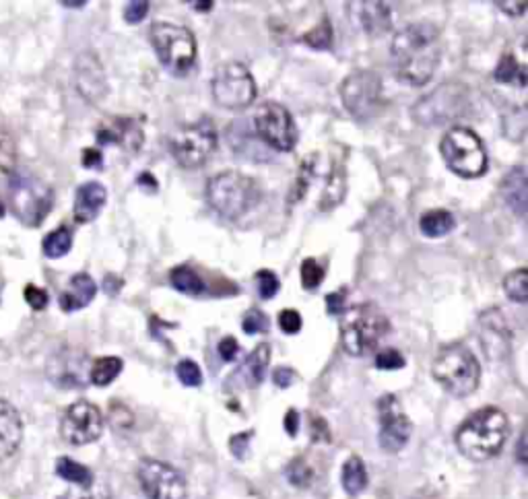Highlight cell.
Wrapping results in <instances>:
<instances>
[{"label": "cell", "instance_id": "15", "mask_svg": "<svg viewBox=\"0 0 528 499\" xmlns=\"http://www.w3.org/2000/svg\"><path fill=\"white\" fill-rule=\"evenodd\" d=\"M104 431V417L87 401H79L66 409L60 421V436L71 446H85L99 440Z\"/></svg>", "mask_w": 528, "mask_h": 499}, {"label": "cell", "instance_id": "49", "mask_svg": "<svg viewBox=\"0 0 528 499\" xmlns=\"http://www.w3.org/2000/svg\"><path fill=\"white\" fill-rule=\"evenodd\" d=\"M217 351H219L223 361H234L238 357V353H240V345H238V341L234 337H225V339L219 341Z\"/></svg>", "mask_w": 528, "mask_h": 499}, {"label": "cell", "instance_id": "17", "mask_svg": "<svg viewBox=\"0 0 528 499\" xmlns=\"http://www.w3.org/2000/svg\"><path fill=\"white\" fill-rule=\"evenodd\" d=\"M479 335H481V343L489 359H498L508 353L510 341H512V330L502 310L491 308L479 316Z\"/></svg>", "mask_w": 528, "mask_h": 499}, {"label": "cell", "instance_id": "4", "mask_svg": "<svg viewBox=\"0 0 528 499\" xmlns=\"http://www.w3.org/2000/svg\"><path fill=\"white\" fill-rule=\"evenodd\" d=\"M262 198L256 180L240 172H221L207 184V201L211 209L227 221H238L250 213Z\"/></svg>", "mask_w": 528, "mask_h": 499}, {"label": "cell", "instance_id": "54", "mask_svg": "<svg viewBox=\"0 0 528 499\" xmlns=\"http://www.w3.org/2000/svg\"><path fill=\"white\" fill-rule=\"evenodd\" d=\"M495 7L502 9L506 15H514V17H518L526 11V3H502V0H498Z\"/></svg>", "mask_w": 528, "mask_h": 499}, {"label": "cell", "instance_id": "43", "mask_svg": "<svg viewBox=\"0 0 528 499\" xmlns=\"http://www.w3.org/2000/svg\"><path fill=\"white\" fill-rule=\"evenodd\" d=\"M242 328L246 335H260V332H267L269 330V318L264 312H260L258 308H252L242 322Z\"/></svg>", "mask_w": 528, "mask_h": 499}, {"label": "cell", "instance_id": "28", "mask_svg": "<svg viewBox=\"0 0 528 499\" xmlns=\"http://www.w3.org/2000/svg\"><path fill=\"white\" fill-rule=\"evenodd\" d=\"M493 79L506 83V85H516L520 89L526 87V66L522 62H518V58L514 54H504L495 66L493 71Z\"/></svg>", "mask_w": 528, "mask_h": 499}, {"label": "cell", "instance_id": "53", "mask_svg": "<svg viewBox=\"0 0 528 499\" xmlns=\"http://www.w3.org/2000/svg\"><path fill=\"white\" fill-rule=\"evenodd\" d=\"M285 429L287 434L293 438L297 434V429H300V415H297V411L289 409L287 415H285Z\"/></svg>", "mask_w": 528, "mask_h": 499}, {"label": "cell", "instance_id": "10", "mask_svg": "<svg viewBox=\"0 0 528 499\" xmlns=\"http://www.w3.org/2000/svg\"><path fill=\"white\" fill-rule=\"evenodd\" d=\"M469 106L471 102L467 85L450 81L442 83L432 93L423 95L413 106L411 114L421 126H442L465 116Z\"/></svg>", "mask_w": 528, "mask_h": 499}, {"label": "cell", "instance_id": "42", "mask_svg": "<svg viewBox=\"0 0 528 499\" xmlns=\"http://www.w3.org/2000/svg\"><path fill=\"white\" fill-rule=\"evenodd\" d=\"M256 283H258V293L262 299H273L281 287L277 275L269 269L256 273Z\"/></svg>", "mask_w": 528, "mask_h": 499}, {"label": "cell", "instance_id": "44", "mask_svg": "<svg viewBox=\"0 0 528 499\" xmlns=\"http://www.w3.org/2000/svg\"><path fill=\"white\" fill-rule=\"evenodd\" d=\"M62 499H112V493L106 485L93 483L91 487H79L77 491H69Z\"/></svg>", "mask_w": 528, "mask_h": 499}, {"label": "cell", "instance_id": "38", "mask_svg": "<svg viewBox=\"0 0 528 499\" xmlns=\"http://www.w3.org/2000/svg\"><path fill=\"white\" fill-rule=\"evenodd\" d=\"M287 479L295 487H308L314 479V471L304 458H295L287 467Z\"/></svg>", "mask_w": 528, "mask_h": 499}, {"label": "cell", "instance_id": "58", "mask_svg": "<svg viewBox=\"0 0 528 499\" xmlns=\"http://www.w3.org/2000/svg\"><path fill=\"white\" fill-rule=\"evenodd\" d=\"M5 215H7V205L0 201V217H5Z\"/></svg>", "mask_w": 528, "mask_h": 499}, {"label": "cell", "instance_id": "2", "mask_svg": "<svg viewBox=\"0 0 528 499\" xmlns=\"http://www.w3.org/2000/svg\"><path fill=\"white\" fill-rule=\"evenodd\" d=\"M510 421L502 409L485 407L473 413L456 431V446L462 456L485 462L498 456L508 440Z\"/></svg>", "mask_w": 528, "mask_h": 499}, {"label": "cell", "instance_id": "32", "mask_svg": "<svg viewBox=\"0 0 528 499\" xmlns=\"http://www.w3.org/2000/svg\"><path fill=\"white\" fill-rule=\"evenodd\" d=\"M56 475L64 481L77 485V487H91L95 483V477L87 467H83V464L75 462L73 458H66V456L58 458Z\"/></svg>", "mask_w": 528, "mask_h": 499}, {"label": "cell", "instance_id": "34", "mask_svg": "<svg viewBox=\"0 0 528 499\" xmlns=\"http://www.w3.org/2000/svg\"><path fill=\"white\" fill-rule=\"evenodd\" d=\"M44 254L48 258H62L73 248V234L69 227H58L44 238Z\"/></svg>", "mask_w": 528, "mask_h": 499}, {"label": "cell", "instance_id": "45", "mask_svg": "<svg viewBox=\"0 0 528 499\" xmlns=\"http://www.w3.org/2000/svg\"><path fill=\"white\" fill-rule=\"evenodd\" d=\"M23 297H25V302L31 306V310H36V312L44 310L48 306V302H50L48 293L44 289L36 287V285H27L25 291H23Z\"/></svg>", "mask_w": 528, "mask_h": 499}, {"label": "cell", "instance_id": "11", "mask_svg": "<svg viewBox=\"0 0 528 499\" xmlns=\"http://www.w3.org/2000/svg\"><path fill=\"white\" fill-rule=\"evenodd\" d=\"M211 91L215 102L225 110H244L254 104L256 81L240 62H225L213 75Z\"/></svg>", "mask_w": 528, "mask_h": 499}, {"label": "cell", "instance_id": "14", "mask_svg": "<svg viewBox=\"0 0 528 499\" xmlns=\"http://www.w3.org/2000/svg\"><path fill=\"white\" fill-rule=\"evenodd\" d=\"M139 483L149 499H184L186 479L172 464L145 458L139 464Z\"/></svg>", "mask_w": 528, "mask_h": 499}, {"label": "cell", "instance_id": "9", "mask_svg": "<svg viewBox=\"0 0 528 499\" xmlns=\"http://www.w3.org/2000/svg\"><path fill=\"white\" fill-rule=\"evenodd\" d=\"M215 149L217 130L209 118L178 126L168 139L170 155L186 170L201 168V165L209 161Z\"/></svg>", "mask_w": 528, "mask_h": 499}, {"label": "cell", "instance_id": "24", "mask_svg": "<svg viewBox=\"0 0 528 499\" xmlns=\"http://www.w3.org/2000/svg\"><path fill=\"white\" fill-rule=\"evenodd\" d=\"M95 293H97L95 281L87 273H77L75 277H71L69 285H66L64 291L60 293V308L64 312L83 310L93 302Z\"/></svg>", "mask_w": 528, "mask_h": 499}, {"label": "cell", "instance_id": "33", "mask_svg": "<svg viewBox=\"0 0 528 499\" xmlns=\"http://www.w3.org/2000/svg\"><path fill=\"white\" fill-rule=\"evenodd\" d=\"M170 283L174 285V289L188 295H201L207 289L201 275L190 269V266H176V269L170 273Z\"/></svg>", "mask_w": 528, "mask_h": 499}, {"label": "cell", "instance_id": "12", "mask_svg": "<svg viewBox=\"0 0 528 499\" xmlns=\"http://www.w3.org/2000/svg\"><path fill=\"white\" fill-rule=\"evenodd\" d=\"M382 81L372 71H355L341 85V99L347 112L355 118L366 122L380 110Z\"/></svg>", "mask_w": 528, "mask_h": 499}, {"label": "cell", "instance_id": "19", "mask_svg": "<svg viewBox=\"0 0 528 499\" xmlns=\"http://www.w3.org/2000/svg\"><path fill=\"white\" fill-rule=\"evenodd\" d=\"M85 353L66 349L52 357L48 365V374L54 380V384L62 388H79L85 384Z\"/></svg>", "mask_w": 528, "mask_h": 499}, {"label": "cell", "instance_id": "27", "mask_svg": "<svg viewBox=\"0 0 528 499\" xmlns=\"http://www.w3.org/2000/svg\"><path fill=\"white\" fill-rule=\"evenodd\" d=\"M456 227V219L450 211L446 209H434V211H427L421 215L419 219V229H421V234L425 238H444L448 236L450 231Z\"/></svg>", "mask_w": 528, "mask_h": 499}, {"label": "cell", "instance_id": "1", "mask_svg": "<svg viewBox=\"0 0 528 499\" xmlns=\"http://www.w3.org/2000/svg\"><path fill=\"white\" fill-rule=\"evenodd\" d=\"M390 56L396 77L407 85L423 87L434 77L442 58L440 31L425 21L409 23L394 36Z\"/></svg>", "mask_w": 528, "mask_h": 499}, {"label": "cell", "instance_id": "41", "mask_svg": "<svg viewBox=\"0 0 528 499\" xmlns=\"http://www.w3.org/2000/svg\"><path fill=\"white\" fill-rule=\"evenodd\" d=\"M405 357L396 351V349H382L376 353V368L384 372L392 370H403L405 368Z\"/></svg>", "mask_w": 528, "mask_h": 499}, {"label": "cell", "instance_id": "40", "mask_svg": "<svg viewBox=\"0 0 528 499\" xmlns=\"http://www.w3.org/2000/svg\"><path fill=\"white\" fill-rule=\"evenodd\" d=\"M324 281V269L314 260V258H306L302 262V285L308 291H314L320 287V283Z\"/></svg>", "mask_w": 528, "mask_h": 499}, {"label": "cell", "instance_id": "39", "mask_svg": "<svg viewBox=\"0 0 528 499\" xmlns=\"http://www.w3.org/2000/svg\"><path fill=\"white\" fill-rule=\"evenodd\" d=\"M176 376L188 388H196V386L203 384V372H201V368H198V365L192 359H182L176 365Z\"/></svg>", "mask_w": 528, "mask_h": 499}, {"label": "cell", "instance_id": "52", "mask_svg": "<svg viewBox=\"0 0 528 499\" xmlns=\"http://www.w3.org/2000/svg\"><path fill=\"white\" fill-rule=\"evenodd\" d=\"M273 382L279 388H289L295 382V372L291 368H279L273 374Z\"/></svg>", "mask_w": 528, "mask_h": 499}, {"label": "cell", "instance_id": "16", "mask_svg": "<svg viewBox=\"0 0 528 499\" xmlns=\"http://www.w3.org/2000/svg\"><path fill=\"white\" fill-rule=\"evenodd\" d=\"M378 417H380V436H378L380 446L390 454L401 452L413 434V423L405 415L399 398L392 394L382 396L378 401Z\"/></svg>", "mask_w": 528, "mask_h": 499}, {"label": "cell", "instance_id": "59", "mask_svg": "<svg viewBox=\"0 0 528 499\" xmlns=\"http://www.w3.org/2000/svg\"><path fill=\"white\" fill-rule=\"evenodd\" d=\"M64 7H85V3H62Z\"/></svg>", "mask_w": 528, "mask_h": 499}, {"label": "cell", "instance_id": "21", "mask_svg": "<svg viewBox=\"0 0 528 499\" xmlns=\"http://www.w3.org/2000/svg\"><path fill=\"white\" fill-rule=\"evenodd\" d=\"M23 438V423L17 409L0 398V462L13 456Z\"/></svg>", "mask_w": 528, "mask_h": 499}, {"label": "cell", "instance_id": "13", "mask_svg": "<svg viewBox=\"0 0 528 499\" xmlns=\"http://www.w3.org/2000/svg\"><path fill=\"white\" fill-rule=\"evenodd\" d=\"M258 137L275 151H291L297 143V128L289 110L277 102H264L254 112Z\"/></svg>", "mask_w": 528, "mask_h": 499}, {"label": "cell", "instance_id": "31", "mask_svg": "<svg viewBox=\"0 0 528 499\" xmlns=\"http://www.w3.org/2000/svg\"><path fill=\"white\" fill-rule=\"evenodd\" d=\"M343 489L349 495H359L363 489L368 487V471H366V464L359 456H351L345 464H343Z\"/></svg>", "mask_w": 528, "mask_h": 499}, {"label": "cell", "instance_id": "35", "mask_svg": "<svg viewBox=\"0 0 528 499\" xmlns=\"http://www.w3.org/2000/svg\"><path fill=\"white\" fill-rule=\"evenodd\" d=\"M504 291L508 295V299L512 302L524 306L528 302V271L524 269H516L512 273L506 275L504 279Z\"/></svg>", "mask_w": 528, "mask_h": 499}, {"label": "cell", "instance_id": "29", "mask_svg": "<svg viewBox=\"0 0 528 499\" xmlns=\"http://www.w3.org/2000/svg\"><path fill=\"white\" fill-rule=\"evenodd\" d=\"M271 361V347L267 343H260L246 359L244 363V374L250 386H258L264 380Z\"/></svg>", "mask_w": 528, "mask_h": 499}, {"label": "cell", "instance_id": "37", "mask_svg": "<svg viewBox=\"0 0 528 499\" xmlns=\"http://www.w3.org/2000/svg\"><path fill=\"white\" fill-rule=\"evenodd\" d=\"M17 165V145L5 128H0V176H11Z\"/></svg>", "mask_w": 528, "mask_h": 499}, {"label": "cell", "instance_id": "3", "mask_svg": "<svg viewBox=\"0 0 528 499\" xmlns=\"http://www.w3.org/2000/svg\"><path fill=\"white\" fill-rule=\"evenodd\" d=\"M390 320L380 306L368 302L345 310L341 320V345L351 357H366L388 335Z\"/></svg>", "mask_w": 528, "mask_h": 499}, {"label": "cell", "instance_id": "20", "mask_svg": "<svg viewBox=\"0 0 528 499\" xmlns=\"http://www.w3.org/2000/svg\"><path fill=\"white\" fill-rule=\"evenodd\" d=\"M106 201H108V192H106L104 184L87 182V184L79 186V190L75 194V207H73V215H75L77 223H91L93 219H97V215L102 213Z\"/></svg>", "mask_w": 528, "mask_h": 499}, {"label": "cell", "instance_id": "55", "mask_svg": "<svg viewBox=\"0 0 528 499\" xmlns=\"http://www.w3.org/2000/svg\"><path fill=\"white\" fill-rule=\"evenodd\" d=\"M137 184H139V186H147V188L151 186V192H155V190H157V180H155V178H153L149 172H143V174L139 176Z\"/></svg>", "mask_w": 528, "mask_h": 499}, {"label": "cell", "instance_id": "18", "mask_svg": "<svg viewBox=\"0 0 528 499\" xmlns=\"http://www.w3.org/2000/svg\"><path fill=\"white\" fill-rule=\"evenodd\" d=\"M97 141L135 153L143 145V130L132 118H110L97 128Z\"/></svg>", "mask_w": 528, "mask_h": 499}, {"label": "cell", "instance_id": "56", "mask_svg": "<svg viewBox=\"0 0 528 499\" xmlns=\"http://www.w3.org/2000/svg\"><path fill=\"white\" fill-rule=\"evenodd\" d=\"M192 7H194V11L207 13V11H211L215 7V3H192Z\"/></svg>", "mask_w": 528, "mask_h": 499}, {"label": "cell", "instance_id": "57", "mask_svg": "<svg viewBox=\"0 0 528 499\" xmlns=\"http://www.w3.org/2000/svg\"><path fill=\"white\" fill-rule=\"evenodd\" d=\"M524 442H526V438H524V434L520 436V442H518V460H520V464H526V456H524Z\"/></svg>", "mask_w": 528, "mask_h": 499}, {"label": "cell", "instance_id": "36", "mask_svg": "<svg viewBox=\"0 0 528 499\" xmlns=\"http://www.w3.org/2000/svg\"><path fill=\"white\" fill-rule=\"evenodd\" d=\"M302 42L314 50L333 48V27H330V21L326 17H322V21L318 25H314V29L304 33Z\"/></svg>", "mask_w": 528, "mask_h": 499}, {"label": "cell", "instance_id": "8", "mask_svg": "<svg viewBox=\"0 0 528 499\" xmlns=\"http://www.w3.org/2000/svg\"><path fill=\"white\" fill-rule=\"evenodd\" d=\"M446 168L460 178H481L487 172V151L481 137L467 126H454L442 137Z\"/></svg>", "mask_w": 528, "mask_h": 499}, {"label": "cell", "instance_id": "25", "mask_svg": "<svg viewBox=\"0 0 528 499\" xmlns=\"http://www.w3.org/2000/svg\"><path fill=\"white\" fill-rule=\"evenodd\" d=\"M357 19L368 36H384L390 29V9L386 3H357Z\"/></svg>", "mask_w": 528, "mask_h": 499}, {"label": "cell", "instance_id": "23", "mask_svg": "<svg viewBox=\"0 0 528 499\" xmlns=\"http://www.w3.org/2000/svg\"><path fill=\"white\" fill-rule=\"evenodd\" d=\"M77 85L81 95H85L89 102H97L99 97L106 93V79L102 64L97 62L95 56L83 54L77 62Z\"/></svg>", "mask_w": 528, "mask_h": 499}, {"label": "cell", "instance_id": "50", "mask_svg": "<svg viewBox=\"0 0 528 499\" xmlns=\"http://www.w3.org/2000/svg\"><path fill=\"white\" fill-rule=\"evenodd\" d=\"M250 438H252V431L250 434H238L229 440V450L231 454H234L238 460H242L248 452V444H250Z\"/></svg>", "mask_w": 528, "mask_h": 499}, {"label": "cell", "instance_id": "7", "mask_svg": "<svg viewBox=\"0 0 528 499\" xmlns=\"http://www.w3.org/2000/svg\"><path fill=\"white\" fill-rule=\"evenodd\" d=\"M54 205L52 188L27 172H13L7 186V207L9 211L29 227L40 225Z\"/></svg>", "mask_w": 528, "mask_h": 499}, {"label": "cell", "instance_id": "5", "mask_svg": "<svg viewBox=\"0 0 528 499\" xmlns=\"http://www.w3.org/2000/svg\"><path fill=\"white\" fill-rule=\"evenodd\" d=\"M432 374L448 394L465 398L479 388L481 365L467 345L452 343L438 351Z\"/></svg>", "mask_w": 528, "mask_h": 499}, {"label": "cell", "instance_id": "6", "mask_svg": "<svg viewBox=\"0 0 528 499\" xmlns=\"http://www.w3.org/2000/svg\"><path fill=\"white\" fill-rule=\"evenodd\" d=\"M149 42L165 71L176 77H186L196 62L194 33L176 23L155 21L149 29Z\"/></svg>", "mask_w": 528, "mask_h": 499}, {"label": "cell", "instance_id": "47", "mask_svg": "<svg viewBox=\"0 0 528 499\" xmlns=\"http://www.w3.org/2000/svg\"><path fill=\"white\" fill-rule=\"evenodd\" d=\"M279 326L285 335H297L302 330V314L295 310H283L279 314Z\"/></svg>", "mask_w": 528, "mask_h": 499}, {"label": "cell", "instance_id": "46", "mask_svg": "<svg viewBox=\"0 0 528 499\" xmlns=\"http://www.w3.org/2000/svg\"><path fill=\"white\" fill-rule=\"evenodd\" d=\"M347 310V289H339L326 295V312L330 316H343Z\"/></svg>", "mask_w": 528, "mask_h": 499}, {"label": "cell", "instance_id": "48", "mask_svg": "<svg viewBox=\"0 0 528 499\" xmlns=\"http://www.w3.org/2000/svg\"><path fill=\"white\" fill-rule=\"evenodd\" d=\"M149 9H151V5L143 3V0H139V3H128L124 9V21L130 25H137V23L145 21V17L149 15Z\"/></svg>", "mask_w": 528, "mask_h": 499}, {"label": "cell", "instance_id": "30", "mask_svg": "<svg viewBox=\"0 0 528 499\" xmlns=\"http://www.w3.org/2000/svg\"><path fill=\"white\" fill-rule=\"evenodd\" d=\"M124 368L120 357H99L91 363L89 368V382L95 386H108L112 384Z\"/></svg>", "mask_w": 528, "mask_h": 499}, {"label": "cell", "instance_id": "22", "mask_svg": "<svg viewBox=\"0 0 528 499\" xmlns=\"http://www.w3.org/2000/svg\"><path fill=\"white\" fill-rule=\"evenodd\" d=\"M347 192V172H345V151H341L339 157H333L330 161V170L326 174V184L320 194L318 207L320 211L335 209L337 205L343 203Z\"/></svg>", "mask_w": 528, "mask_h": 499}, {"label": "cell", "instance_id": "26", "mask_svg": "<svg viewBox=\"0 0 528 499\" xmlns=\"http://www.w3.org/2000/svg\"><path fill=\"white\" fill-rule=\"evenodd\" d=\"M502 196L506 205L518 215H526V170L522 165L512 168L502 182Z\"/></svg>", "mask_w": 528, "mask_h": 499}, {"label": "cell", "instance_id": "51", "mask_svg": "<svg viewBox=\"0 0 528 499\" xmlns=\"http://www.w3.org/2000/svg\"><path fill=\"white\" fill-rule=\"evenodd\" d=\"M81 161H83L85 168H89V170H102L104 168L102 151H97V149H85Z\"/></svg>", "mask_w": 528, "mask_h": 499}]
</instances>
